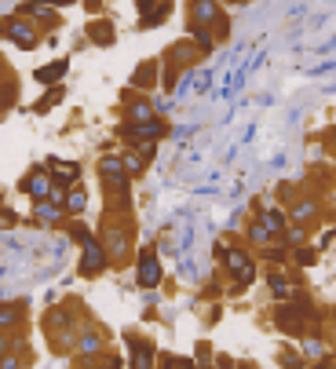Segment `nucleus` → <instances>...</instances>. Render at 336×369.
I'll return each mask as SVG.
<instances>
[{"label":"nucleus","mask_w":336,"mask_h":369,"mask_svg":"<svg viewBox=\"0 0 336 369\" xmlns=\"http://www.w3.org/2000/svg\"><path fill=\"white\" fill-rule=\"evenodd\" d=\"M216 256H220V264L227 267V274L238 278V281H234V293H241L248 281L256 278V264H252V256H248L245 249H238V245H220Z\"/></svg>","instance_id":"1"},{"label":"nucleus","mask_w":336,"mask_h":369,"mask_svg":"<svg viewBox=\"0 0 336 369\" xmlns=\"http://www.w3.org/2000/svg\"><path fill=\"white\" fill-rule=\"evenodd\" d=\"M99 245L107 249L110 264H124V259H128V252H132V227H128V223L117 227L110 216H107V220H102V238H99Z\"/></svg>","instance_id":"2"},{"label":"nucleus","mask_w":336,"mask_h":369,"mask_svg":"<svg viewBox=\"0 0 336 369\" xmlns=\"http://www.w3.org/2000/svg\"><path fill=\"white\" fill-rule=\"evenodd\" d=\"M4 37L11 40V45H18L23 52H33L37 45H40V33H37V26L30 23L26 15H11V18H4Z\"/></svg>","instance_id":"3"},{"label":"nucleus","mask_w":336,"mask_h":369,"mask_svg":"<svg viewBox=\"0 0 336 369\" xmlns=\"http://www.w3.org/2000/svg\"><path fill=\"white\" fill-rule=\"evenodd\" d=\"M107 267H110L107 249L99 245V238H88V242L80 245V264H77V271H80L84 278H95V274H102Z\"/></svg>","instance_id":"4"},{"label":"nucleus","mask_w":336,"mask_h":369,"mask_svg":"<svg viewBox=\"0 0 336 369\" xmlns=\"http://www.w3.org/2000/svg\"><path fill=\"white\" fill-rule=\"evenodd\" d=\"M99 176H102V190H110V194H128V172H124V165H121V158H114V154H107L99 161Z\"/></svg>","instance_id":"5"},{"label":"nucleus","mask_w":336,"mask_h":369,"mask_svg":"<svg viewBox=\"0 0 336 369\" xmlns=\"http://www.w3.org/2000/svg\"><path fill=\"white\" fill-rule=\"evenodd\" d=\"M139 289H154L161 281V264H157V252L154 249H139V271H136Z\"/></svg>","instance_id":"6"},{"label":"nucleus","mask_w":336,"mask_h":369,"mask_svg":"<svg viewBox=\"0 0 336 369\" xmlns=\"http://www.w3.org/2000/svg\"><path fill=\"white\" fill-rule=\"evenodd\" d=\"M186 26H212L220 18V0H186Z\"/></svg>","instance_id":"7"},{"label":"nucleus","mask_w":336,"mask_h":369,"mask_svg":"<svg viewBox=\"0 0 336 369\" xmlns=\"http://www.w3.org/2000/svg\"><path fill=\"white\" fill-rule=\"evenodd\" d=\"M18 190H23V194H30L33 201H44V198H48V190H52V176L44 172V165H40V168H33L30 176H26L23 183H18Z\"/></svg>","instance_id":"8"},{"label":"nucleus","mask_w":336,"mask_h":369,"mask_svg":"<svg viewBox=\"0 0 336 369\" xmlns=\"http://www.w3.org/2000/svg\"><path fill=\"white\" fill-rule=\"evenodd\" d=\"M73 347H77V355H84V358H88V355H99L102 347H107V333H102L99 325H88L84 333L77 329V340H73Z\"/></svg>","instance_id":"9"},{"label":"nucleus","mask_w":336,"mask_h":369,"mask_svg":"<svg viewBox=\"0 0 336 369\" xmlns=\"http://www.w3.org/2000/svg\"><path fill=\"white\" fill-rule=\"evenodd\" d=\"M128 347H132V369H154L157 351H154V344H150V340L128 333Z\"/></svg>","instance_id":"10"},{"label":"nucleus","mask_w":336,"mask_h":369,"mask_svg":"<svg viewBox=\"0 0 336 369\" xmlns=\"http://www.w3.org/2000/svg\"><path fill=\"white\" fill-rule=\"evenodd\" d=\"M88 37L95 40L99 48H110V45H114V37H117V30H114L110 18H92V23H88Z\"/></svg>","instance_id":"11"},{"label":"nucleus","mask_w":336,"mask_h":369,"mask_svg":"<svg viewBox=\"0 0 336 369\" xmlns=\"http://www.w3.org/2000/svg\"><path fill=\"white\" fill-rule=\"evenodd\" d=\"M289 216H292V220H296L300 227H314V223H318V216H322V209H318V201H296V205H292L289 209Z\"/></svg>","instance_id":"12"},{"label":"nucleus","mask_w":336,"mask_h":369,"mask_svg":"<svg viewBox=\"0 0 336 369\" xmlns=\"http://www.w3.org/2000/svg\"><path fill=\"white\" fill-rule=\"evenodd\" d=\"M23 315H26V303H0V333H15Z\"/></svg>","instance_id":"13"},{"label":"nucleus","mask_w":336,"mask_h":369,"mask_svg":"<svg viewBox=\"0 0 336 369\" xmlns=\"http://www.w3.org/2000/svg\"><path fill=\"white\" fill-rule=\"evenodd\" d=\"M256 220L270 230V238H278V234H285V227H289V216L282 212V209H267L263 216H256Z\"/></svg>","instance_id":"14"},{"label":"nucleus","mask_w":336,"mask_h":369,"mask_svg":"<svg viewBox=\"0 0 336 369\" xmlns=\"http://www.w3.org/2000/svg\"><path fill=\"white\" fill-rule=\"evenodd\" d=\"M66 70H70V62L66 59H55V62H48V66L37 70V81L40 84H59L62 77H66Z\"/></svg>","instance_id":"15"},{"label":"nucleus","mask_w":336,"mask_h":369,"mask_svg":"<svg viewBox=\"0 0 336 369\" xmlns=\"http://www.w3.org/2000/svg\"><path fill=\"white\" fill-rule=\"evenodd\" d=\"M136 132H139V139H161V136H168V121H161V117H150V121H143V124H136Z\"/></svg>","instance_id":"16"},{"label":"nucleus","mask_w":336,"mask_h":369,"mask_svg":"<svg viewBox=\"0 0 336 369\" xmlns=\"http://www.w3.org/2000/svg\"><path fill=\"white\" fill-rule=\"evenodd\" d=\"M154 84H157V62L150 59L139 66V74H132V88H154Z\"/></svg>","instance_id":"17"},{"label":"nucleus","mask_w":336,"mask_h":369,"mask_svg":"<svg viewBox=\"0 0 336 369\" xmlns=\"http://www.w3.org/2000/svg\"><path fill=\"white\" fill-rule=\"evenodd\" d=\"M84 205H88V194H84L80 187H77V190H66V198H62V209H66L70 216H80Z\"/></svg>","instance_id":"18"},{"label":"nucleus","mask_w":336,"mask_h":369,"mask_svg":"<svg viewBox=\"0 0 336 369\" xmlns=\"http://www.w3.org/2000/svg\"><path fill=\"white\" fill-rule=\"evenodd\" d=\"M164 18H168V0H161L154 11H146V15L139 18V30H154L157 23H164Z\"/></svg>","instance_id":"19"},{"label":"nucleus","mask_w":336,"mask_h":369,"mask_svg":"<svg viewBox=\"0 0 336 369\" xmlns=\"http://www.w3.org/2000/svg\"><path fill=\"white\" fill-rule=\"evenodd\" d=\"M128 117H132L136 124H143V121H150V117H154V110H150V102H146V99H136V102L128 106Z\"/></svg>","instance_id":"20"},{"label":"nucleus","mask_w":336,"mask_h":369,"mask_svg":"<svg viewBox=\"0 0 336 369\" xmlns=\"http://www.w3.org/2000/svg\"><path fill=\"white\" fill-rule=\"evenodd\" d=\"M267 281H270V293L282 296V300H289V278H285L282 271H270V274H267Z\"/></svg>","instance_id":"21"},{"label":"nucleus","mask_w":336,"mask_h":369,"mask_svg":"<svg viewBox=\"0 0 336 369\" xmlns=\"http://www.w3.org/2000/svg\"><path fill=\"white\" fill-rule=\"evenodd\" d=\"M248 242H256V245H267V242H270V230L256 220V216L248 220Z\"/></svg>","instance_id":"22"},{"label":"nucleus","mask_w":336,"mask_h":369,"mask_svg":"<svg viewBox=\"0 0 336 369\" xmlns=\"http://www.w3.org/2000/svg\"><path fill=\"white\" fill-rule=\"evenodd\" d=\"M292 256H296L300 267H314V264H318V249H304V245H296V249H292Z\"/></svg>","instance_id":"23"},{"label":"nucleus","mask_w":336,"mask_h":369,"mask_svg":"<svg viewBox=\"0 0 336 369\" xmlns=\"http://www.w3.org/2000/svg\"><path fill=\"white\" fill-rule=\"evenodd\" d=\"M59 102H62V88H52L44 99L33 106V114H44V110H52V106H59Z\"/></svg>","instance_id":"24"},{"label":"nucleus","mask_w":336,"mask_h":369,"mask_svg":"<svg viewBox=\"0 0 336 369\" xmlns=\"http://www.w3.org/2000/svg\"><path fill=\"white\" fill-rule=\"evenodd\" d=\"M33 212H37L44 223H55V220H59V205H48V201H37V205H33Z\"/></svg>","instance_id":"25"},{"label":"nucleus","mask_w":336,"mask_h":369,"mask_svg":"<svg viewBox=\"0 0 336 369\" xmlns=\"http://www.w3.org/2000/svg\"><path fill=\"white\" fill-rule=\"evenodd\" d=\"M66 230H70V238H73V242H80V245H84V242H88V238H92V230H88V227H84L80 220H77V223H70Z\"/></svg>","instance_id":"26"},{"label":"nucleus","mask_w":336,"mask_h":369,"mask_svg":"<svg viewBox=\"0 0 336 369\" xmlns=\"http://www.w3.org/2000/svg\"><path fill=\"white\" fill-rule=\"evenodd\" d=\"M285 369H304V358L296 355V351H282V358H278Z\"/></svg>","instance_id":"27"},{"label":"nucleus","mask_w":336,"mask_h":369,"mask_svg":"<svg viewBox=\"0 0 336 369\" xmlns=\"http://www.w3.org/2000/svg\"><path fill=\"white\" fill-rule=\"evenodd\" d=\"M0 369H23V358H18V351L0 355Z\"/></svg>","instance_id":"28"},{"label":"nucleus","mask_w":336,"mask_h":369,"mask_svg":"<svg viewBox=\"0 0 336 369\" xmlns=\"http://www.w3.org/2000/svg\"><path fill=\"white\" fill-rule=\"evenodd\" d=\"M289 242H292L289 249H296V245H304V242H307V227H300V223H296V227H292V230H289Z\"/></svg>","instance_id":"29"},{"label":"nucleus","mask_w":336,"mask_h":369,"mask_svg":"<svg viewBox=\"0 0 336 369\" xmlns=\"http://www.w3.org/2000/svg\"><path fill=\"white\" fill-rule=\"evenodd\" d=\"M304 351H307V358H322V344H318V336H311V340L304 344Z\"/></svg>","instance_id":"30"},{"label":"nucleus","mask_w":336,"mask_h":369,"mask_svg":"<svg viewBox=\"0 0 336 369\" xmlns=\"http://www.w3.org/2000/svg\"><path fill=\"white\" fill-rule=\"evenodd\" d=\"M285 256H289V249H275V245H267V259H275V264H285Z\"/></svg>","instance_id":"31"},{"label":"nucleus","mask_w":336,"mask_h":369,"mask_svg":"<svg viewBox=\"0 0 336 369\" xmlns=\"http://www.w3.org/2000/svg\"><path fill=\"white\" fill-rule=\"evenodd\" d=\"M11 223H15V212L4 209V212H0V227H11Z\"/></svg>","instance_id":"32"},{"label":"nucleus","mask_w":336,"mask_h":369,"mask_svg":"<svg viewBox=\"0 0 336 369\" xmlns=\"http://www.w3.org/2000/svg\"><path fill=\"white\" fill-rule=\"evenodd\" d=\"M216 369H234V358H227V355H220V358H216Z\"/></svg>","instance_id":"33"},{"label":"nucleus","mask_w":336,"mask_h":369,"mask_svg":"<svg viewBox=\"0 0 336 369\" xmlns=\"http://www.w3.org/2000/svg\"><path fill=\"white\" fill-rule=\"evenodd\" d=\"M44 8H66V4H73V0H40Z\"/></svg>","instance_id":"34"},{"label":"nucleus","mask_w":336,"mask_h":369,"mask_svg":"<svg viewBox=\"0 0 336 369\" xmlns=\"http://www.w3.org/2000/svg\"><path fill=\"white\" fill-rule=\"evenodd\" d=\"M314 369H332V358H329V355H322L318 362H314Z\"/></svg>","instance_id":"35"},{"label":"nucleus","mask_w":336,"mask_h":369,"mask_svg":"<svg viewBox=\"0 0 336 369\" xmlns=\"http://www.w3.org/2000/svg\"><path fill=\"white\" fill-rule=\"evenodd\" d=\"M172 369H198V365H194V362H186V358H176Z\"/></svg>","instance_id":"36"},{"label":"nucleus","mask_w":336,"mask_h":369,"mask_svg":"<svg viewBox=\"0 0 336 369\" xmlns=\"http://www.w3.org/2000/svg\"><path fill=\"white\" fill-rule=\"evenodd\" d=\"M99 4H102V0H84V8H88V11H99Z\"/></svg>","instance_id":"37"},{"label":"nucleus","mask_w":336,"mask_h":369,"mask_svg":"<svg viewBox=\"0 0 336 369\" xmlns=\"http://www.w3.org/2000/svg\"><path fill=\"white\" fill-rule=\"evenodd\" d=\"M234 4H245V0H234Z\"/></svg>","instance_id":"38"}]
</instances>
